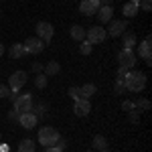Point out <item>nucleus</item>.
I'll return each instance as SVG.
<instances>
[{
    "label": "nucleus",
    "mask_w": 152,
    "mask_h": 152,
    "mask_svg": "<svg viewBox=\"0 0 152 152\" xmlns=\"http://www.w3.org/2000/svg\"><path fill=\"white\" fill-rule=\"evenodd\" d=\"M124 85L132 94H140L142 89L146 87V73H142V71H128L126 77H124Z\"/></svg>",
    "instance_id": "1"
},
{
    "label": "nucleus",
    "mask_w": 152,
    "mask_h": 152,
    "mask_svg": "<svg viewBox=\"0 0 152 152\" xmlns=\"http://www.w3.org/2000/svg\"><path fill=\"white\" fill-rule=\"evenodd\" d=\"M59 138H61V136H59V132L53 128V126H45V128L39 130V142H41L45 148H49V146H55Z\"/></svg>",
    "instance_id": "2"
},
{
    "label": "nucleus",
    "mask_w": 152,
    "mask_h": 152,
    "mask_svg": "<svg viewBox=\"0 0 152 152\" xmlns=\"http://www.w3.org/2000/svg\"><path fill=\"white\" fill-rule=\"evenodd\" d=\"M136 53L132 51V49H122L120 51V55H118V63H120V67H124V69H132L134 65H136Z\"/></svg>",
    "instance_id": "3"
},
{
    "label": "nucleus",
    "mask_w": 152,
    "mask_h": 152,
    "mask_svg": "<svg viewBox=\"0 0 152 152\" xmlns=\"http://www.w3.org/2000/svg\"><path fill=\"white\" fill-rule=\"evenodd\" d=\"M14 110H16L18 114L33 112V95H31V94L16 95V99H14Z\"/></svg>",
    "instance_id": "4"
},
{
    "label": "nucleus",
    "mask_w": 152,
    "mask_h": 152,
    "mask_svg": "<svg viewBox=\"0 0 152 152\" xmlns=\"http://www.w3.org/2000/svg\"><path fill=\"white\" fill-rule=\"evenodd\" d=\"M8 83H10L12 94H18L24 85H26V71H14L10 75V79H8Z\"/></svg>",
    "instance_id": "5"
},
{
    "label": "nucleus",
    "mask_w": 152,
    "mask_h": 152,
    "mask_svg": "<svg viewBox=\"0 0 152 152\" xmlns=\"http://www.w3.org/2000/svg\"><path fill=\"white\" fill-rule=\"evenodd\" d=\"M85 37H87V41L91 43V45H99V43H104L105 41V28L102 26H91V28H87L85 31Z\"/></svg>",
    "instance_id": "6"
},
{
    "label": "nucleus",
    "mask_w": 152,
    "mask_h": 152,
    "mask_svg": "<svg viewBox=\"0 0 152 152\" xmlns=\"http://www.w3.org/2000/svg\"><path fill=\"white\" fill-rule=\"evenodd\" d=\"M55 35V28L51 23H37V37L43 41V43H49Z\"/></svg>",
    "instance_id": "7"
},
{
    "label": "nucleus",
    "mask_w": 152,
    "mask_h": 152,
    "mask_svg": "<svg viewBox=\"0 0 152 152\" xmlns=\"http://www.w3.org/2000/svg\"><path fill=\"white\" fill-rule=\"evenodd\" d=\"M23 45H24V51H26V53H33V55L43 53V49H45V43H43L39 37H31V39H26Z\"/></svg>",
    "instance_id": "8"
},
{
    "label": "nucleus",
    "mask_w": 152,
    "mask_h": 152,
    "mask_svg": "<svg viewBox=\"0 0 152 152\" xmlns=\"http://www.w3.org/2000/svg\"><path fill=\"white\" fill-rule=\"evenodd\" d=\"M140 59L144 63H152V39L150 37H146L144 41L140 43Z\"/></svg>",
    "instance_id": "9"
},
{
    "label": "nucleus",
    "mask_w": 152,
    "mask_h": 152,
    "mask_svg": "<svg viewBox=\"0 0 152 152\" xmlns=\"http://www.w3.org/2000/svg\"><path fill=\"white\" fill-rule=\"evenodd\" d=\"M89 112H91V104H89V99H77V102L73 104V114H75L77 118H85Z\"/></svg>",
    "instance_id": "10"
},
{
    "label": "nucleus",
    "mask_w": 152,
    "mask_h": 152,
    "mask_svg": "<svg viewBox=\"0 0 152 152\" xmlns=\"http://www.w3.org/2000/svg\"><path fill=\"white\" fill-rule=\"evenodd\" d=\"M97 8H99V2H97V0H81V4H79V12H81L83 16L95 14Z\"/></svg>",
    "instance_id": "11"
},
{
    "label": "nucleus",
    "mask_w": 152,
    "mask_h": 152,
    "mask_svg": "<svg viewBox=\"0 0 152 152\" xmlns=\"http://www.w3.org/2000/svg\"><path fill=\"white\" fill-rule=\"evenodd\" d=\"M128 24H126V20H110V26H107V31H105V35L110 37H120L122 33H124V28H126Z\"/></svg>",
    "instance_id": "12"
},
{
    "label": "nucleus",
    "mask_w": 152,
    "mask_h": 152,
    "mask_svg": "<svg viewBox=\"0 0 152 152\" xmlns=\"http://www.w3.org/2000/svg\"><path fill=\"white\" fill-rule=\"evenodd\" d=\"M37 122H39V118H37L33 112L20 114V118H18V124H20L23 128H26V130H33V128L37 126Z\"/></svg>",
    "instance_id": "13"
},
{
    "label": "nucleus",
    "mask_w": 152,
    "mask_h": 152,
    "mask_svg": "<svg viewBox=\"0 0 152 152\" xmlns=\"http://www.w3.org/2000/svg\"><path fill=\"white\" fill-rule=\"evenodd\" d=\"M95 14H97L99 23H110V20H112V16H114V8H112V6H99Z\"/></svg>",
    "instance_id": "14"
},
{
    "label": "nucleus",
    "mask_w": 152,
    "mask_h": 152,
    "mask_svg": "<svg viewBox=\"0 0 152 152\" xmlns=\"http://www.w3.org/2000/svg\"><path fill=\"white\" fill-rule=\"evenodd\" d=\"M24 55H26V51H24L23 43H14V45H10V49H8V57L10 59H23Z\"/></svg>",
    "instance_id": "15"
},
{
    "label": "nucleus",
    "mask_w": 152,
    "mask_h": 152,
    "mask_svg": "<svg viewBox=\"0 0 152 152\" xmlns=\"http://www.w3.org/2000/svg\"><path fill=\"white\" fill-rule=\"evenodd\" d=\"M95 91H97V87H95L94 83H85V85L79 87V97H81V99H89Z\"/></svg>",
    "instance_id": "16"
},
{
    "label": "nucleus",
    "mask_w": 152,
    "mask_h": 152,
    "mask_svg": "<svg viewBox=\"0 0 152 152\" xmlns=\"http://www.w3.org/2000/svg\"><path fill=\"white\" fill-rule=\"evenodd\" d=\"M122 10H124V16H126V18H132V16H136V14H138V10H140V8H138V4H136V2H126V4H124V8H122Z\"/></svg>",
    "instance_id": "17"
},
{
    "label": "nucleus",
    "mask_w": 152,
    "mask_h": 152,
    "mask_svg": "<svg viewBox=\"0 0 152 152\" xmlns=\"http://www.w3.org/2000/svg\"><path fill=\"white\" fill-rule=\"evenodd\" d=\"M69 35H71L73 41H83V39H85V28L79 26V24H73L69 28Z\"/></svg>",
    "instance_id": "18"
},
{
    "label": "nucleus",
    "mask_w": 152,
    "mask_h": 152,
    "mask_svg": "<svg viewBox=\"0 0 152 152\" xmlns=\"http://www.w3.org/2000/svg\"><path fill=\"white\" fill-rule=\"evenodd\" d=\"M91 148L94 150H105L107 148V140H105L102 134H97V136H94V140H91Z\"/></svg>",
    "instance_id": "19"
},
{
    "label": "nucleus",
    "mask_w": 152,
    "mask_h": 152,
    "mask_svg": "<svg viewBox=\"0 0 152 152\" xmlns=\"http://www.w3.org/2000/svg\"><path fill=\"white\" fill-rule=\"evenodd\" d=\"M59 71H61L59 61H49L47 65H45V75H47V77H51V75H57Z\"/></svg>",
    "instance_id": "20"
},
{
    "label": "nucleus",
    "mask_w": 152,
    "mask_h": 152,
    "mask_svg": "<svg viewBox=\"0 0 152 152\" xmlns=\"http://www.w3.org/2000/svg\"><path fill=\"white\" fill-rule=\"evenodd\" d=\"M122 35H124V49H134V45H136V35L132 31L122 33Z\"/></svg>",
    "instance_id": "21"
},
{
    "label": "nucleus",
    "mask_w": 152,
    "mask_h": 152,
    "mask_svg": "<svg viewBox=\"0 0 152 152\" xmlns=\"http://www.w3.org/2000/svg\"><path fill=\"white\" fill-rule=\"evenodd\" d=\"M18 152H35V142L33 140H20L18 142Z\"/></svg>",
    "instance_id": "22"
},
{
    "label": "nucleus",
    "mask_w": 152,
    "mask_h": 152,
    "mask_svg": "<svg viewBox=\"0 0 152 152\" xmlns=\"http://www.w3.org/2000/svg\"><path fill=\"white\" fill-rule=\"evenodd\" d=\"M134 107H138V112H146V110H150V102L140 97L138 102H134Z\"/></svg>",
    "instance_id": "23"
},
{
    "label": "nucleus",
    "mask_w": 152,
    "mask_h": 152,
    "mask_svg": "<svg viewBox=\"0 0 152 152\" xmlns=\"http://www.w3.org/2000/svg\"><path fill=\"white\" fill-rule=\"evenodd\" d=\"M35 85L39 89H45V87H47V75H45V73H39L35 77Z\"/></svg>",
    "instance_id": "24"
},
{
    "label": "nucleus",
    "mask_w": 152,
    "mask_h": 152,
    "mask_svg": "<svg viewBox=\"0 0 152 152\" xmlns=\"http://www.w3.org/2000/svg\"><path fill=\"white\" fill-rule=\"evenodd\" d=\"M91 49H94V45H91L89 41H85V39H83L81 45H79V53H81V55H89V53H91Z\"/></svg>",
    "instance_id": "25"
},
{
    "label": "nucleus",
    "mask_w": 152,
    "mask_h": 152,
    "mask_svg": "<svg viewBox=\"0 0 152 152\" xmlns=\"http://www.w3.org/2000/svg\"><path fill=\"white\" fill-rule=\"evenodd\" d=\"M114 91H116V95H122L124 91H126V85H124V79H120V77L116 79V85H114Z\"/></svg>",
    "instance_id": "26"
},
{
    "label": "nucleus",
    "mask_w": 152,
    "mask_h": 152,
    "mask_svg": "<svg viewBox=\"0 0 152 152\" xmlns=\"http://www.w3.org/2000/svg\"><path fill=\"white\" fill-rule=\"evenodd\" d=\"M128 120L132 122V124L140 122V112H138V110H128Z\"/></svg>",
    "instance_id": "27"
},
{
    "label": "nucleus",
    "mask_w": 152,
    "mask_h": 152,
    "mask_svg": "<svg viewBox=\"0 0 152 152\" xmlns=\"http://www.w3.org/2000/svg\"><path fill=\"white\" fill-rule=\"evenodd\" d=\"M33 110H35L33 114H35V116L39 118V116H43V114H45V110H47V105H45V104H39V105H35V104H33Z\"/></svg>",
    "instance_id": "28"
},
{
    "label": "nucleus",
    "mask_w": 152,
    "mask_h": 152,
    "mask_svg": "<svg viewBox=\"0 0 152 152\" xmlns=\"http://www.w3.org/2000/svg\"><path fill=\"white\" fill-rule=\"evenodd\" d=\"M138 8H142L144 12H150V8H152V2H150V0H140Z\"/></svg>",
    "instance_id": "29"
},
{
    "label": "nucleus",
    "mask_w": 152,
    "mask_h": 152,
    "mask_svg": "<svg viewBox=\"0 0 152 152\" xmlns=\"http://www.w3.org/2000/svg\"><path fill=\"white\" fill-rule=\"evenodd\" d=\"M67 94H69V97H73L75 102H77V99H81V97H79V87H69V91H67Z\"/></svg>",
    "instance_id": "30"
},
{
    "label": "nucleus",
    "mask_w": 152,
    "mask_h": 152,
    "mask_svg": "<svg viewBox=\"0 0 152 152\" xmlns=\"http://www.w3.org/2000/svg\"><path fill=\"white\" fill-rule=\"evenodd\" d=\"M8 95H10V87L4 85V83H0V97H8Z\"/></svg>",
    "instance_id": "31"
},
{
    "label": "nucleus",
    "mask_w": 152,
    "mask_h": 152,
    "mask_svg": "<svg viewBox=\"0 0 152 152\" xmlns=\"http://www.w3.org/2000/svg\"><path fill=\"white\" fill-rule=\"evenodd\" d=\"M18 118H20V114H18L16 110H10V112H8V120H14V122H18Z\"/></svg>",
    "instance_id": "32"
},
{
    "label": "nucleus",
    "mask_w": 152,
    "mask_h": 152,
    "mask_svg": "<svg viewBox=\"0 0 152 152\" xmlns=\"http://www.w3.org/2000/svg\"><path fill=\"white\" fill-rule=\"evenodd\" d=\"M55 146H57L59 150H65V148H67V140H63V138H59V140H57V144H55Z\"/></svg>",
    "instance_id": "33"
},
{
    "label": "nucleus",
    "mask_w": 152,
    "mask_h": 152,
    "mask_svg": "<svg viewBox=\"0 0 152 152\" xmlns=\"http://www.w3.org/2000/svg\"><path fill=\"white\" fill-rule=\"evenodd\" d=\"M126 73H128V69L120 67V69H118V77H120V79H124V77H126Z\"/></svg>",
    "instance_id": "34"
},
{
    "label": "nucleus",
    "mask_w": 152,
    "mask_h": 152,
    "mask_svg": "<svg viewBox=\"0 0 152 152\" xmlns=\"http://www.w3.org/2000/svg\"><path fill=\"white\" fill-rule=\"evenodd\" d=\"M33 71H35V73H41V71H43V65H41V63H33Z\"/></svg>",
    "instance_id": "35"
},
{
    "label": "nucleus",
    "mask_w": 152,
    "mask_h": 152,
    "mask_svg": "<svg viewBox=\"0 0 152 152\" xmlns=\"http://www.w3.org/2000/svg\"><path fill=\"white\" fill-rule=\"evenodd\" d=\"M122 107H124V110H134V102H124Z\"/></svg>",
    "instance_id": "36"
},
{
    "label": "nucleus",
    "mask_w": 152,
    "mask_h": 152,
    "mask_svg": "<svg viewBox=\"0 0 152 152\" xmlns=\"http://www.w3.org/2000/svg\"><path fill=\"white\" fill-rule=\"evenodd\" d=\"M99 6H112V0H97Z\"/></svg>",
    "instance_id": "37"
},
{
    "label": "nucleus",
    "mask_w": 152,
    "mask_h": 152,
    "mask_svg": "<svg viewBox=\"0 0 152 152\" xmlns=\"http://www.w3.org/2000/svg\"><path fill=\"white\" fill-rule=\"evenodd\" d=\"M45 152H63V150H59L57 146H49V148H47Z\"/></svg>",
    "instance_id": "38"
},
{
    "label": "nucleus",
    "mask_w": 152,
    "mask_h": 152,
    "mask_svg": "<svg viewBox=\"0 0 152 152\" xmlns=\"http://www.w3.org/2000/svg\"><path fill=\"white\" fill-rule=\"evenodd\" d=\"M0 152H10V150H8V146H6V144H0Z\"/></svg>",
    "instance_id": "39"
},
{
    "label": "nucleus",
    "mask_w": 152,
    "mask_h": 152,
    "mask_svg": "<svg viewBox=\"0 0 152 152\" xmlns=\"http://www.w3.org/2000/svg\"><path fill=\"white\" fill-rule=\"evenodd\" d=\"M2 55H4V45L0 43V57H2Z\"/></svg>",
    "instance_id": "40"
},
{
    "label": "nucleus",
    "mask_w": 152,
    "mask_h": 152,
    "mask_svg": "<svg viewBox=\"0 0 152 152\" xmlns=\"http://www.w3.org/2000/svg\"><path fill=\"white\" fill-rule=\"evenodd\" d=\"M130 2H136V4H140V0H130Z\"/></svg>",
    "instance_id": "41"
},
{
    "label": "nucleus",
    "mask_w": 152,
    "mask_h": 152,
    "mask_svg": "<svg viewBox=\"0 0 152 152\" xmlns=\"http://www.w3.org/2000/svg\"><path fill=\"white\" fill-rule=\"evenodd\" d=\"M99 152H110V150H107V148H105V150H99Z\"/></svg>",
    "instance_id": "42"
},
{
    "label": "nucleus",
    "mask_w": 152,
    "mask_h": 152,
    "mask_svg": "<svg viewBox=\"0 0 152 152\" xmlns=\"http://www.w3.org/2000/svg\"><path fill=\"white\" fill-rule=\"evenodd\" d=\"M85 152H95V150H85Z\"/></svg>",
    "instance_id": "43"
}]
</instances>
